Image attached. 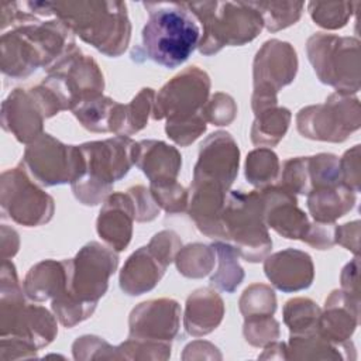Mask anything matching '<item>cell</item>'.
<instances>
[{"label":"cell","mask_w":361,"mask_h":361,"mask_svg":"<svg viewBox=\"0 0 361 361\" xmlns=\"http://www.w3.org/2000/svg\"><path fill=\"white\" fill-rule=\"evenodd\" d=\"M133 164H135L151 183H161L176 180L182 166V157L179 151L162 141H140L134 142Z\"/></svg>","instance_id":"obj_19"},{"label":"cell","mask_w":361,"mask_h":361,"mask_svg":"<svg viewBox=\"0 0 361 361\" xmlns=\"http://www.w3.org/2000/svg\"><path fill=\"white\" fill-rule=\"evenodd\" d=\"M127 193L133 200L137 221H151L158 216L159 206L155 202L151 190L138 185V186L130 188Z\"/></svg>","instance_id":"obj_41"},{"label":"cell","mask_w":361,"mask_h":361,"mask_svg":"<svg viewBox=\"0 0 361 361\" xmlns=\"http://www.w3.org/2000/svg\"><path fill=\"white\" fill-rule=\"evenodd\" d=\"M340 178L354 193L360 190V145H354L340 159Z\"/></svg>","instance_id":"obj_42"},{"label":"cell","mask_w":361,"mask_h":361,"mask_svg":"<svg viewBox=\"0 0 361 361\" xmlns=\"http://www.w3.org/2000/svg\"><path fill=\"white\" fill-rule=\"evenodd\" d=\"M290 121V111L285 107H269L255 114L251 140L255 145L274 147L283 138Z\"/></svg>","instance_id":"obj_27"},{"label":"cell","mask_w":361,"mask_h":361,"mask_svg":"<svg viewBox=\"0 0 361 361\" xmlns=\"http://www.w3.org/2000/svg\"><path fill=\"white\" fill-rule=\"evenodd\" d=\"M168 264L148 245L133 252L120 272V288L127 295H141L151 290L165 274Z\"/></svg>","instance_id":"obj_22"},{"label":"cell","mask_w":361,"mask_h":361,"mask_svg":"<svg viewBox=\"0 0 361 361\" xmlns=\"http://www.w3.org/2000/svg\"><path fill=\"white\" fill-rule=\"evenodd\" d=\"M134 219L135 210L130 195L110 193L97 217V233L114 251H123L131 240Z\"/></svg>","instance_id":"obj_18"},{"label":"cell","mask_w":361,"mask_h":361,"mask_svg":"<svg viewBox=\"0 0 361 361\" xmlns=\"http://www.w3.org/2000/svg\"><path fill=\"white\" fill-rule=\"evenodd\" d=\"M216 257L219 258V268L212 275L210 283L217 289L231 293L241 283L244 278V271L238 264V252L230 244L214 241L212 244Z\"/></svg>","instance_id":"obj_28"},{"label":"cell","mask_w":361,"mask_h":361,"mask_svg":"<svg viewBox=\"0 0 361 361\" xmlns=\"http://www.w3.org/2000/svg\"><path fill=\"white\" fill-rule=\"evenodd\" d=\"M296 71L298 58L292 45L279 39L267 41L254 59V113L276 106L278 90L295 79Z\"/></svg>","instance_id":"obj_10"},{"label":"cell","mask_w":361,"mask_h":361,"mask_svg":"<svg viewBox=\"0 0 361 361\" xmlns=\"http://www.w3.org/2000/svg\"><path fill=\"white\" fill-rule=\"evenodd\" d=\"M133 145L134 141L126 135L82 144L80 151L86 162V171L82 178L72 183L76 199L87 206H94L106 199L113 183L130 171Z\"/></svg>","instance_id":"obj_5"},{"label":"cell","mask_w":361,"mask_h":361,"mask_svg":"<svg viewBox=\"0 0 361 361\" xmlns=\"http://www.w3.org/2000/svg\"><path fill=\"white\" fill-rule=\"evenodd\" d=\"M358 235H360V221L358 220H355L353 223L343 224L340 227H336V231H334L336 243L344 245L347 250H351L355 254H358V251L354 248L351 238L358 241Z\"/></svg>","instance_id":"obj_44"},{"label":"cell","mask_w":361,"mask_h":361,"mask_svg":"<svg viewBox=\"0 0 361 361\" xmlns=\"http://www.w3.org/2000/svg\"><path fill=\"white\" fill-rule=\"evenodd\" d=\"M264 207V221L286 238L303 240L310 223L298 207L293 193L282 186H267L259 190Z\"/></svg>","instance_id":"obj_15"},{"label":"cell","mask_w":361,"mask_h":361,"mask_svg":"<svg viewBox=\"0 0 361 361\" xmlns=\"http://www.w3.org/2000/svg\"><path fill=\"white\" fill-rule=\"evenodd\" d=\"M279 173V161L269 148H258L248 154L245 161V178L254 185L264 188L272 183Z\"/></svg>","instance_id":"obj_33"},{"label":"cell","mask_w":361,"mask_h":361,"mask_svg":"<svg viewBox=\"0 0 361 361\" xmlns=\"http://www.w3.org/2000/svg\"><path fill=\"white\" fill-rule=\"evenodd\" d=\"M224 305L221 298L209 288H202L190 293L186 300L183 324L193 337H200L213 331L221 322Z\"/></svg>","instance_id":"obj_23"},{"label":"cell","mask_w":361,"mask_h":361,"mask_svg":"<svg viewBox=\"0 0 361 361\" xmlns=\"http://www.w3.org/2000/svg\"><path fill=\"white\" fill-rule=\"evenodd\" d=\"M155 92L149 87L141 92L128 104L117 103L111 120V133L117 135H131L147 126L148 116L154 107Z\"/></svg>","instance_id":"obj_26"},{"label":"cell","mask_w":361,"mask_h":361,"mask_svg":"<svg viewBox=\"0 0 361 361\" xmlns=\"http://www.w3.org/2000/svg\"><path fill=\"white\" fill-rule=\"evenodd\" d=\"M178 271L188 278H203L214 267L216 252L212 245L195 243L180 248L175 257Z\"/></svg>","instance_id":"obj_31"},{"label":"cell","mask_w":361,"mask_h":361,"mask_svg":"<svg viewBox=\"0 0 361 361\" xmlns=\"http://www.w3.org/2000/svg\"><path fill=\"white\" fill-rule=\"evenodd\" d=\"M358 324V299L344 290H334L326 299L324 313H320L319 333L327 341L345 344Z\"/></svg>","instance_id":"obj_20"},{"label":"cell","mask_w":361,"mask_h":361,"mask_svg":"<svg viewBox=\"0 0 361 361\" xmlns=\"http://www.w3.org/2000/svg\"><path fill=\"white\" fill-rule=\"evenodd\" d=\"M149 190L158 206L165 209L168 213L183 212L189 204L188 190L176 180L151 183Z\"/></svg>","instance_id":"obj_37"},{"label":"cell","mask_w":361,"mask_h":361,"mask_svg":"<svg viewBox=\"0 0 361 361\" xmlns=\"http://www.w3.org/2000/svg\"><path fill=\"white\" fill-rule=\"evenodd\" d=\"M279 336V324L272 316L247 317L244 323V337L252 345H265Z\"/></svg>","instance_id":"obj_39"},{"label":"cell","mask_w":361,"mask_h":361,"mask_svg":"<svg viewBox=\"0 0 361 361\" xmlns=\"http://www.w3.org/2000/svg\"><path fill=\"white\" fill-rule=\"evenodd\" d=\"M206 121L214 126H227L231 123L237 113V106L231 96L226 93H216L202 109Z\"/></svg>","instance_id":"obj_40"},{"label":"cell","mask_w":361,"mask_h":361,"mask_svg":"<svg viewBox=\"0 0 361 361\" xmlns=\"http://www.w3.org/2000/svg\"><path fill=\"white\" fill-rule=\"evenodd\" d=\"M52 13L85 42L109 56L123 54L131 25L127 6L121 1H56Z\"/></svg>","instance_id":"obj_3"},{"label":"cell","mask_w":361,"mask_h":361,"mask_svg":"<svg viewBox=\"0 0 361 361\" xmlns=\"http://www.w3.org/2000/svg\"><path fill=\"white\" fill-rule=\"evenodd\" d=\"M358 39L317 32L307 39V58L319 79L350 94L360 89Z\"/></svg>","instance_id":"obj_7"},{"label":"cell","mask_w":361,"mask_h":361,"mask_svg":"<svg viewBox=\"0 0 361 361\" xmlns=\"http://www.w3.org/2000/svg\"><path fill=\"white\" fill-rule=\"evenodd\" d=\"M44 118L47 116L31 89H14L3 102V128L20 142L35 141L41 135Z\"/></svg>","instance_id":"obj_16"},{"label":"cell","mask_w":361,"mask_h":361,"mask_svg":"<svg viewBox=\"0 0 361 361\" xmlns=\"http://www.w3.org/2000/svg\"><path fill=\"white\" fill-rule=\"evenodd\" d=\"M262 17V23L268 31L276 32L295 24L305 7L303 3L295 1H251Z\"/></svg>","instance_id":"obj_32"},{"label":"cell","mask_w":361,"mask_h":361,"mask_svg":"<svg viewBox=\"0 0 361 361\" xmlns=\"http://www.w3.org/2000/svg\"><path fill=\"white\" fill-rule=\"evenodd\" d=\"M282 188L290 193L307 195L312 190L309 175V157L290 158L282 166Z\"/></svg>","instance_id":"obj_36"},{"label":"cell","mask_w":361,"mask_h":361,"mask_svg":"<svg viewBox=\"0 0 361 361\" xmlns=\"http://www.w3.org/2000/svg\"><path fill=\"white\" fill-rule=\"evenodd\" d=\"M116 106L117 102L110 97L99 96L80 103L72 111L85 128L94 133H107L111 131V120Z\"/></svg>","instance_id":"obj_29"},{"label":"cell","mask_w":361,"mask_h":361,"mask_svg":"<svg viewBox=\"0 0 361 361\" xmlns=\"http://www.w3.org/2000/svg\"><path fill=\"white\" fill-rule=\"evenodd\" d=\"M276 309L274 290L262 283H254L247 288L240 298V312L244 317L272 316Z\"/></svg>","instance_id":"obj_35"},{"label":"cell","mask_w":361,"mask_h":361,"mask_svg":"<svg viewBox=\"0 0 361 361\" xmlns=\"http://www.w3.org/2000/svg\"><path fill=\"white\" fill-rule=\"evenodd\" d=\"M206 120L203 113H199L192 117L178 118V120H168L165 126V131L168 137H171L176 144L186 147L193 142L202 133L206 130Z\"/></svg>","instance_id":"obj_38"},{"label":"cell","mask_w":361,"mask_h":361,"mask_svg":"<svg viewBox=\"0 0 361 361\" xmlns=\"http://www.w3.org/2000/svg\"><path fill=\"white\" fill-rule=\"evenodd\" d=\"M23 165L45 186L68 182L72 185L86 171L80 147L65 145L49 134H41L27 147Z\"/></svg>","instance_id":"obj_8"},{"label":"cell","mask_w":361,"mask_h":361,"mask_svg":"<svg viewBox=\"0 0 361 361\" xmlns=\"http://www.w3.org/2000/svg\"><path fill=\"white\" fill-rule=\"evenodd\" d=\"M334 231L336 227L333 223H310L302 241L317 250H327L336 243Z\"/></svg>","instance_id":"obj_43"},{"label":"cell","mask_w":361,"mask_h":361,"mask_svg":"<svg viewBox=\"0 0 361 361\" xmlns=\"http://www.w3.org/2000/svg\"><path fill=\"white\" fill-rule=\"evenodd\" d=\"M117 264L114 250L96 241L82 247L75 258L65 259V288L52 299V310L63 326L72 327L92 316L97 300L107 290L109 278Z\"/></svg>","instance_id":"obj_1"},{"label":"cell","mask_w":361,"mask_h":361,"mask_svg":"<svg viewBox=\"0 0 361 361\" xmlns=\"http://www.w3.org/2000/svg\"><path fill=\"white\" fill-rule=\"evenodd\" d=\"M210 80L204 71L190 66L172 78L157 94L152 117L178 120L202 113L207 102Z\"/></svg>","instance_id":"obj_12"},{"label":"cell","mask_w":361,"mask_h":361,"mask_svg":"<svg viewBox=\"0 0 361 361\" xmlns=\"http://www.w3.org/2000/svg\"><path fill=\"white\" fill-rule=\"evenodd\" d=\"M264 271L271 283L283 292L306 289L313 281V262L309 254L288 248L265 259Z\"/></svg>","instance_id":"obj_17"},{"label":"cell","mask_w":361,"mask_h":361,"mask_svg":"<svg viewBox=\"0 0 361 361\" xmlns=\"http://www.w3.org/2000/svg\"><path fill=\"white\" fill-rule=\"evenodd\" d=\"M180 307L172 299L140 303L130 314V337L169 343L178 333Z\"/></svg>","instance_id":"obj_14"},{"label":"cell","mask_w":361,"mask_h":361,"mask_svg":"<svg viewBox=\"0 0 361 361\" xmlns=\"http://www.w3.org/2000/svg\"><path fill=\"white\" fill-rule=\"evenodd\" d=\"M66 282V267L63 261L47 259L34 265L25 276L24 292L32 300L42 302L58 296Z\"/></svg>","instance_id":"obj_25"},{"label":"cell","mask_w":361,"mask_h":361,"mask_svg":"<svg viewBox=\"0 0 361 361\" xmlns=\"http://www.w3.org/2000/svg\"><path fill=\"white\" fill-rule=\"evenodd\" d=\"M148 20L142 28L145 58L165 66L182 65L199 47L200 28L185 3H144Z\"/></svg>","instance_id":"obj_2"},{"label":"cell","mask_w":361,"mask_h":361,"mask_svg":"<svg viewBox=\"0 0 361 361\" xmlns=\"http://www.w3.org/2000/svg\"><path fill=\"white\" fill-rule=\"evenodd\" d=\"M357 271H358V258H354L353 262L347 264L341 272V290L350 295L354 299H358V286H357Z\"/></svg>","instance_id":"obj_45"},{"label":"cell","mask_w":361,"mask_h":361,"mask_svg":"<svg viewBox=\"0 0 361 361\" xmlns=\"http://www.w3.org/2000/svg\"><path fill=\"white\" fill-rule=\"evenodd\" d=\"M238 147L228 133L217 131L209 135L200 145L193 182L213 183L228 192L238 172Z\"/></svg>","instance_id":"obj_13"},{"label":"cell","mask_w":361,"mask_h":361,"mask_svg":"<svg viewBox=\"0 0 361 361\" xmlns=\"http://www.w3.org/2000/svg\"><path fill=\"white\" fill-rule=\"evenodd\" d=\"M355 193L343 183L313 188L307 193V207L319 223H333L353 209Z\"/></svg>","instance_id":"obj_24"},{"label":"cell","mask_w":361,"mask_h":361,"mask_svg":"<svg viewBox=\"0 0 361 361\" xmlns=\"http://www.w3.org/2000/svg\"><path fill=\"white\" fill-rule=\"evenodd\" d=\"M185 6L202 23L203 35L199 51L203 55H213L224 45L250 42L264 25L261 14L251 1H200L185 3Z\"/></svg>","instance_id":"obj_4"},{"label":"cell","mask_w":361,"mask_h":361,"mask_svg":"<svg viewBox=\"0 0 361 361\" xmlns=\"http://www.w3.org/2000/svg\"><path fill=\"white\" fill-rule=\"evenodd\" d=\"M24 168V166H23ZM21 166L1 175V207L16 223L35 227L54 214V199L30 180Z\"/></svg>","instance_id":"obj_11"},{"label":"cell","mask_w":361,"mask_h":361,"mask_svg":"<svg viewBox=\"0 0 361 361\" xmlns=\"http://www.w3.org/2000/svg\"><path fill=\"white\" fill-rule=\"evenodd\" d=\"M44 61L39 49L25 28L16 27L1 35V71L13 78H24L32 73Z\"/></svg>","instance_id":"obj_21"},{"label":"cell","mask_w":361,"mask_h":361,"mask_svg":"<svg viewBox=\"0 0 361 361\" xmlns=\"http://www.w3.org/2000/svg\"><path fill=\"white\" fill-rule=\"evenodd\" d=\"M358 6V3L348 1H312L309 3V13L313 21L327 30L341 28L347 24L348 18L353 16V7Z\"/></svg>","instance_id":"obj_34"},{"label":"cell","mask_w":361,"mask_h":361,"mask_svg":"<svg viewBox=\"0 0 361 361\" xmlns=\"http://www.w3.org/2000/svg\"><path fill=\"white\" fill-rule=\"evenodd\" d=\"M221 224L224 238L233 241V247L245 261L258 262L272 248L259 190L230 192L226 197Z\"/></svg>","instance_id":"obj_6"},{"label":"cell","mask_w":361,"mask_h":361,"mask_svg":"<svg viewBox=\"0 0 361 361\" xmlns=\"http://www.w3.org/2000/svg\"><path fill=\"white\" fill-rule=\"evenodd\" d=\"M319 306L306 298H295L286 302L283 307V322L290 334H306L319 331L320 319Z\"/></svg>","instance_id":"obj_30"},{"label":"cell","mask_w":361,"mask_h":361,"mask_svg":"<svg viewBox=\"0 0 361 361\" xmlns=\"http://www.w3.org/2000/svg\"><path fill=\"white\" fill-rule=\"evenodd\" d=\"M303 137L322 141H344L360 127V103L350 94L333 93L324 104L302 109L296 116Z\"/></svg>","instance_id":"obj_9"}]
</instances>
